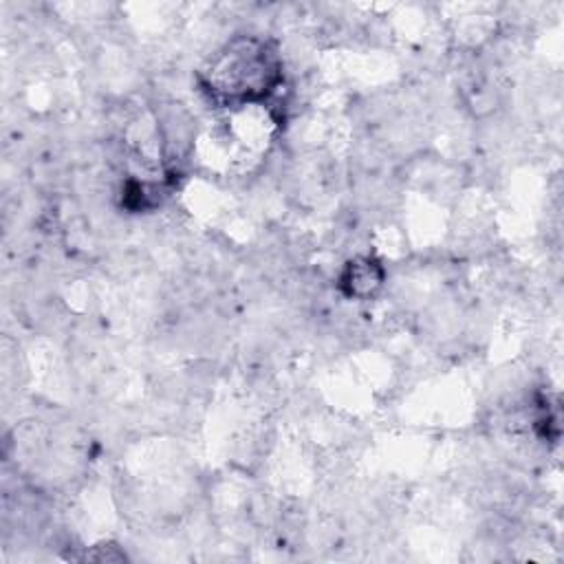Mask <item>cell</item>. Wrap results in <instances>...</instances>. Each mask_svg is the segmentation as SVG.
I'll list each match as a JSON object with an SVG mask.
<instances>
[{"mask_svg":"<svg viewBox=\"0 0 564 564\" xmlns=\"http://www.w3.org/2000/svg\"><path fill=\"white\" fill-rule=\"evenodd\" d=\"M207 97L225 108L267 101L282 84V59L273 42L258 35H236L200 70Z\"/></svg>","mask_w":564,"mask_h":564,"instance_id":"6da1fadb","label":"cell"},{"mask_svg":"<svg viewBox=\"0 0 564 564\" xmlns=\"http://www.w3.org/2000/svg\"><path fill=\"white\" fill-rule=\"evenodd\" d=\"M386 282V267L379 258L366 253L350 258L337 278V286L348 300H370L375 297Z\"/></svg>","mask_w":564,"mask_h":564,"instance_id":"7a4b0ae2","label":"cell"}]
</instances>
